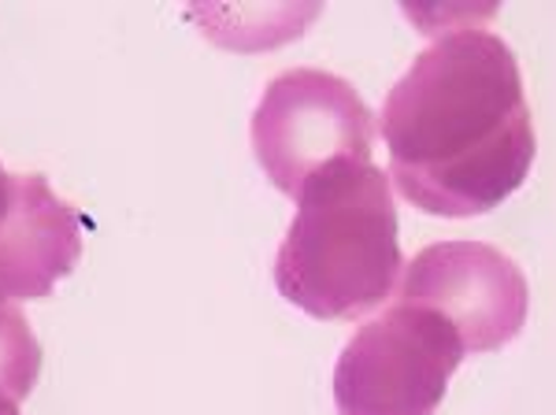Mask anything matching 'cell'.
<instances>
[{
    "label": "cell",
    "instance_id": "obj_1",
    "mask_svg": "<svg viewBox=\"0 0 556 415\" xmlns=\"http://www.w3.org/2000/svg\"><path fill=\"white\" fill-rule=\"evenodd\" d=\"M390 178L408 204L442 219L486 215L534 167V120L505 41L479 26L430 41L379 120Z\"/></svg>",
    "mask_w": 556,
    "mask_h": 415
},
{
    "label": "cell",
    "instance_id": "obj_2",
    "mask_svg": "<svg viewBox=\"0 0 556 415\" xmlns=\"http://www.w3.org/2000/svg\"><path fill=\"white\" fill-rule=\"evenodd\" d=\"M405 275L390 178L375 164H338L312 178L275 256V286L316 319H361Z\"/></svg>",
    "mask_w": 556,
    "mask_h": 415
},
{
    "label": "cell",
    "instance_id": "obj_3",
    "mask_svg": "<svg viewBox=\"0 0 556 415\" xmlns=\"http://www.w3.org/2000/svg\"><path fill=\"white\" fill-rule=\"evenodd\" d=\"M379 120L345 78L290 67L264 86L253 112V152L275 189H301L338 164H371Z\"/></svg>",
    "mask_w": 556,
    "mask_h": 415
},
{
    "label": "cell",
    "instance_id": "obj_4",
    "mask_svg": "<svg viewBox=\"0 0 556 415\" xmlns=\"http://www.w3.org/2000/svg\"><path fill=\"white\" fill-rule=\"evenodd\" d=\"M464 353L460 334L438 312L393 304L338 356V415H434Z\"/></svg>",
    "mask_w": 556,
    "mask_h": 415
},
{
    "label": "cell",
    "instance_id": "obj_5",
    "mask_svg": "<svg viewBox=\"0 0 556 415\" xmlns=\"http://www.w3.org/2000/svg\"><path fill=\"white\" fill-rule=\"evenodd\" d=\"M397 304L438 312L460 334L468 353H493L523 330L531 290L523 271L501 249L482 241H438L408 260Z\"/></svg>",
    "mask_w": 556,
    "mask_h": 415
},
{
    "label": "cell",
    "instance_id": "obj_6",
    "mask_svg": "<svg viewBox=\"0 0 556 415\" xmlns=\"http://www.w3.org/2000/svg\"><path fill=\"white\" fill-rule=\"evenodd\" d=\"M83 256L78 212L41 171L12 175L0 167V297L38 301L75 271Z\"/></svg>",
    "mask_w": 556,
    "mask_h": 415
},
{
    "label": "cell",
    "instance_id": "obj_7",
    "mask_svg": "<svg viewBox=\"0 0 556 415\" xmlns=\"http://www.w3.org/2000/svg\"><path fill=\"white\" fill-rule=\"evenodd\" d=\"M41 375V345L30 330V319L0 297V393L26 401Z\"/></svg>",
    "mask_w": 556,
    "mask_h": 415
},
{
    "label": "cell",
    "instance_id": "obj_8",
    "mask_svg": "<svg viewBox=\"0 0 556 415\" xmlns=\"http://www.w3.org/2000/svg\"><path fill=\"white\" fill-rule=\"evenodd\" d=\"M0 415H23L20 412V401H12L8 393H0Z\"/></svg>",
    "mask_w": 556,
    "mask_h": 415
}]
</instances>
